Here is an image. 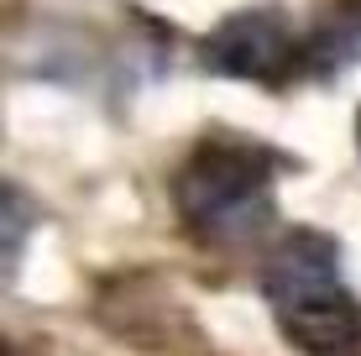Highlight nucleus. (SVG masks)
<instances>
[{"instance_id":"nucleus-4","label":"nucleus","mask_w":361,"mask_h":356,"mask_svg":"<svg viewBox=\"0 0 361 356\" xmlns=\"http://www.w3.org/2000/svg\"><path fill=\"white\" fill-rule=\"evenodd\" d=\"M341 63H361V0H341L304 37V68L309 73H330Z\"/></svg>"},{"instance_id":"nucleus-5","label":"nucleus","mask_w":361,"mask_h":356,"mask_svg":"<svg viewBox=\"0 0 361 356\" xmlns=\"http://www.w3.org/2000/svg\"><path fill=\"white\" fill-rule=\"evenodd\" d=\"M356 147H361V110H356Z\"/></svg>"},{"instance_id":"nucleus-1","label":"nucleus","mask_w":361,"mask_h":356,"mask_svg":"<svg viewBox=\"0 0 361 356\" xmlns=\"http://www.w3.org/2000/svg\"><path fill=\"white\" fill-rule=\"evenodd\" d=\"M262 293L298 356H361V304L330 236L283 231L262 262Z\"/></svg>"},{"instance_id":"nucleus-3","label":"nucleus","mask_w":361,"mask_h":356,"mask_svg":"<svg viewBox=\"0 0 361 356\" xmlns=\"http://www.w3.org/2000/svg\"><path fill=\"white\" fill-rule=\"evenodd\" d=\"M199 63L220 79L278 84L293 68H304V37L293 32V16L283 6H246L204 32Z\"/></svg>"},{"instance_id":"nucleus-2","label":"nucleus","mask_w":361,"mask_h":356,"mask_svg":"<svg viewBox=\"0 0 361 356\" xmlns=\"http://www.w3.org/2000/svg\"><path fill=\"white\" fill-rule=\"evenodd\" d=\"M288 168V157L246 137H204L173 173V204L183 226L204 241L252 236L267 220V189Z\"/></svg>"}]
</instances>
